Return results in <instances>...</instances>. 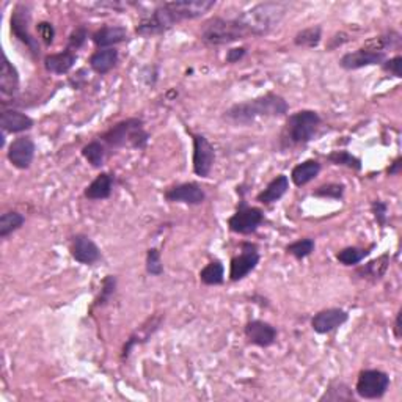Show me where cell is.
Masks as SVG:
<instances>
[{"label": "cell", "mask_w": 402, "mask_h": 402, "mask_svg": "<svg viewBox=\"0 0 402 402\" xmlns=\"http://www.w3.org/2000/svg\"><path fill=\"white\" fill-rule=\"evenodd\" d=\"M286 99L275 93H265L250 101L234 104L224 114V120L233 125L249 126L258 118H278L288 114Z\"/></svg>", "instance_id": "1"}, {"label": "cell", "mask_w": 402, "mask_h": 402, "mask_svg": "<svg viewBox=\"0 0 402 402\" xmlns=\"http://www.w3.org/2000/svg\"><path fill=\"white\" fill-rule=\"evenodd\" d=\"M320 116L314 110H299L288 116L286 123L280 134V150H294V148L305 146L314 139L320 127Z\"/></svg>", "instance_id": "2"}, {"label": "cell", "mask_w": 402, "mask_h": 402, "mask_svg": "<svg viewBox=\"0 0 402 402\" xmlns=\"http://www.w3.org/2000/svg\"><path fill=\"white\" fill-rule=\"evenodd\" d=\"M286 11L288 5L280 2H264L244 11L242 15L238 16V21L249 36H264L281 22Z\"/></svg>", "instance_id": "3"}, {"label": "cell", "mask_w": 402, "mask_h": 402, "mask_svg": "<svg viewBox=\"0 0 402 402\" xmlns=\"http://www.w3.org/2000/svg\"><path fill=\"white\" fill-rule=\"evenodd\" d=\"M148 140H150V134L145 131L141 118L123 120L101 135V141L110 150H120V148L144 150Z\"/></svg>", "instance_id": "4"}, {"label": "cell", "mask_w": 402, "mask_h": 402, "mask_svg": "<svg viewBox=\"0 0 402 402\" xmlns=\"http://www.w3.org/2000/svg\"><path fill=\"white\" fill-rule=\"evenodd\" d=\"M249 33L240 26L238 17L225 20V17L214 16L203 24L200 40L208 46H226L231 42L245 40Z\"/></svg>", "instance_id": "5"}, {"label": "cell", "mask_w": 402, "mask_h": 402, "mask_svg": "<svg viewBox=\"0 0 402 402\" xmlns=\"http://www.w3.org/2000/svg\"><path fill=\"white\" fill-rule=\"evenodd\" d=\"M176 24L178 21L175 15L171 13V10L165 2L162 5H159L157 8H154L150 15L141 17L137 27H135V33L139 36H144V38H151V36H157L169 32L173 26H176Z\"/></svg>", "instance_id": "6"}, {"label": "cell", "mask_w": 402, "mask_h": 402, "mask_svg": "<svg viewBox=\"0 0 402 402\" xmlns=\"http://www.w3.org/2000/svg\"><path fill=\"white\" fill-rule=\"evenodd\" d=\"M30 21H32V15H30V8L26 3H17L11 13L10 26L11 33H13L22 45H26L33 57H40V42L38 38H35L30 32Z\"/></svg>", "instance_id": "7"}, {"label": "cell", "mask_w": 402, "mask_h": 402, "mask_svg": "<svg viewBox=\"0 0 402 402\" xmlns=\"http://www.w3.org/2000/svg\"><path fill=\"white\" fill-rule=\"evenodd\" d=\"M264 222L263 209L249 206L245 200H240L239 206L230 219H228V228L230 231L236 234H242V236H249V234L255 233Z\"/></svg>", "instance_id": "8"}, {"label": "cell", "mask_w": 402, "mask_h": 402, "mask_svg": "<svg viewBox=\"0 0 402 402\" xmlns=\"http://www.w3.org/2000/svg\"><path fill=\"white\" fill-rule=\"evenodd\" d=\"M389 388V376L380 369H363L358 374L355 393L362 399H380Z\"/></svg>", "instance_id": "9"}, {"label": "cell", "mask_w": 402, "mask_h": 402, "mask_svg": "<svg viewBox=\"0 0 402 402\" xmlns=\"http://www.w3.org/2000/svg\"><path fill=\"white\" fill-rule=\"evenodd\" d=\"M259 252L258 247L252 242H242L240 244V253L238 256L231 259L230 264V280L231 281H240L242 278L250 274L256 269L259 264Z\"/></svg>", "instance_id": "10"}, {"label": "cell", "mask_w": 402, "mask_h": 402, "mask_svg": "<svg viewBox=\"0 0 402 402\" xmlns=\"http://www.w3.org/2000/svg\"><path fill=\"white\" fill-rule=\"evenodd\" d=\"M194 139V173L200 178H208L211 175L215 162V151L205 135L192 134Z\"/></svg>", "instance_id": "11"}, {"label": "cell", "mask_w": 402, "mask_h": 402, "mask_svg": "<svg viewBox=\"0 0 402 402\" xmlns=\"http://www.w3.org/2000/svg\"><path fill=\"white\" fill-rule=\"evenodd\" d=\"M165 200L170 203H184L189 206H198L205 203L206 194L200 184L196 183H183L165 190Z\"/></svg>", "instance_id": "12"}, {"label": "cell", "mask_w": 402, "mask_h": 402, "mask_svg": "<svg viewBox=\"0 0 402 402\" xmlns=\"http://www.w3.org/2000/svg\"><path fill=\"white\" fill-rule=\"evenodd\" d=\"M35 151H36V146L32 137L24 135V137H17L11 141L8 146V151H7V157L11 162V165L16 167V169L27 170L33 162Z\"/></svg>", "instance_id": "13"}, {"label": "cell", "mask_w": 402, "mask_h": 402, "mask_svg": "<svg viewBox=\"0 0 402 402\" xmlns=\"http://www.w3.org/2000/svg\"><path fill=\"white\" fill-rule=\"evenodd\" d=\"M167 5L175 15L176 21L181 22L206 15L209 10L214 8L215 0H178V2H167Z\"/></svg>", "instance_id": "14"}, {"label": "cell", "mask_w": 402, "mask_h": 402, "mask_svg": "<svg viewBox=\"0 0 402 402\" xmlns=\"http://www.w3.org/2000/svg\"><path fill=\"white\" fill-rule=\"evenodd\" d=\"M348 319L349 313L341 310V308H327V310L314 314L311 319V327L319 335H325V333H330L337 330L338 327L344 325L348 323Z\"/></svg>", "instance_id": "15"}, {"label": "cell", "mask_w": 402, "mask_h": 402, "mask_svg": "<svg viewBox=\"0 0 402 402\" xmlns=\"http://www.w3.org/2000/svg\"><path fill=\"white\" fill-rule=\"evenodd\" d=\"M71 256L76 259L77 263L91 265L96 264L99 259H101V250L99 247L93 242V240L85 236V234H76L71 239V247H70Z\"/></svg>", "instance_id": "16"}, {"label": "cell", "mask_w": 402, "mask_h": 402, "mask_svg": "<svg viewBox=\"0 0 402 402\" xmlns=\"http://www.w3.org/2000/svg\"><path fill=\"white\" fill-rule=\"evenodd\" d=\"M385 60H387L385 54L368 51V49L362 47V49H357V51H354V52L344 54L341 60H339V66H341L343 70L355 71V70H360V68H364V66L382 65Z\"/></svg>", "instance_id": "17"}, {"label": "cell", "mask_w": 402, "mask_h": 402, "mask_svg": "<svg viewBox=\"0 0 402 402\" xmlns=\"http://www.w3.org/2000/svg\"><path fill=\"white\" fill-rule=\"evenodd\" d=\"M244 333L249 343L258 346V348H269L277 341V329L265 320H250V323H247Z\"/></svg>", "instance_id": "18"}, {"label": "cell", "mask_w": 402, "mask_h": 402, "mask_svg": "<svg viewBox=\"0 0 402 402\" xmlns=\"http://www.w3.org/2000/svg\"><path fill=\"white\" fill-rule=\"evenodd\" d=\"M0 126L5 134H20L26 132L33 127V120L29 115L20 112V110L10 109L3 110L0 115Z\"/></svg>", "instance_id": "19"}, {"label": "cell", "mask_w": 402, "mask_h": 402, "mask_svg": "<svg viewBox=\"0 0 402 402\" xmlns=\"http://www.w3.org/2000/svg\"><path fill=\"white\" fill-rule=\"evenodd\" d=\"M91 40L99 49H109L125 42L127 40V30L123 26H106L96 30L91 35Z\"/></svg>", "instance_id": "20"}, {"label": "cell", "mask_w": 402, "mask_h": 402, "mask_svg": "<svg viewBox=\"0 0 402 402\" xmlns=\"http://www.w3.org/2000/svg\"><path fill=\"white\" fill-rule=\"evenodd\" d=\"M288 189H289V178L286 175H278L268 184V187L259 192L256 195V201L261 203L264 206L274 205V203L280 201L281 198L286 195Z\"/></svg>", "instance_id": "21"}, {"label": "cell", "mask_w": 402, "mask_h": 402, "mask_svg": "<svg viewBox=\"0 0 402 402\" xmlns=\"http://www.w3.org/2000/svg\"><path fill=\"white\" fill-rule=\"evenodd\" d=\"M388 268H389V255L388 253H383L382 256L373 259V261L362 265V268H358L355 270V275L358 278H362V280L377 283L385 277Z\"/></svg>", "instance_id": "22"}, {"label": "cell", "mask_w": 402, "mask_h": 402, "mask_svg": "<svg viewBox=\"0 0 402 402\" xmlns=\"http://www.w3.org/2000/svg\"><path fill=\"white\" fill-rule=\"evenodd\" d=\"M114 190V176L110 173H101L86 185L84 196L88 200H107Z\"/></svg>", "instance_id": "23"}, {"label": "cell", "mask_w": 402, "mask_h": 402, "mask_svg": "<svg viewBox=\"0 0 402 402\" xmlns=\"http://www.w3.org/2000/svg\"><path fill=\"white\" fill-rule=\"evenodd\" d=\"M160 323H162V318L148 319L146 324H144L137 332L132 333V335L129 337L127 341L125 343V346H123V352H121L123 360H126V358H129V355H131V352H132V349L135 348V346L148 341V338H150L153 333L159 329Z\"/></svg>", "instance_id": "24"}, {"label": "cell", "mask_w": 402, "mask_h": 402, "mask_svg": "<svg viewBox=\"0 0 402 402\" xmlns=\"http://www.w3.org/2000/svg\"><path fill=\"white\" fill-rule=\"evenodd\" d=\"M118 57H120V54L115 47L99 49V51L91 54L90 68L95 72L104 76V74L110 72L116 66V63H118Z\"/></svg>", "instance_id": "25"}, {"label": "cell", "mask_w": 402, "mask_h": 402, "mask_svg": "<svg viewBox=\"0 0 402 402\" xmlns=\"http://www.w3.org/2000/svg\"><path fill=\"white\" fill-rule=\"evenodd\" d=\"M76 60L77 55L70 51V49H66L63 52L47 55L45 59V68L47 72L61 76V74H68L72 70L74 65H76Z\"/></svg>", "instance_id": "26"}, {"label": "cell", "mask_w": 402, "mask_h": 402, "mask_svg": "<svg viewBox=\"0 0 402 402\" xmlns=\"http://www.w3.org/2000/svg\"><path fill=\"white\" fill-rule=\"evenodd\" d=\"M20 72H17L16 66L11 63L7 55L3 54L2 60V72H0V91L3 95L13 96L20 91Z\"/></svg>", "instance_id": "27"}, {"label": "cell", "mask_w": 402, "mask_h": 402, "mask_svg": "<svg viewBox=\"0 0 402 402\" xmlns=\"http://www.w3.org/2000/svg\"><path fill=\"white\" fill-rule=\"evenodd\" d=\"M320 173V164L314 159H308L305 162L295 165L293 171H291V181H293L297 187L307 185L311 183Z\"/></svg>", "instance_id": "28"}, {"label": "cell", "mask_w": 402, "mask_h": 402, "mask_svg": "<svg viewBox=\"0 0 402 402\" xmlns=\"http://www.w3.org/2000/svg\"><path fill=\"white\" fill-rule=\"evenodd\" d=\"M401 33L394 32V30H389L387 33H382L379 36H374V38L368 40L364 42V49L374 52H382L387 54V51H392V49H398L401 46Z\"/></svg>", "instance_id": "29"}, {"label": "cell", "mask_w": 402, "mask_h": 402, "mask_svg": "<svg viewBox=\"0 0 402 402\" xmlns=\"http://www.w3.org/2000/svg\"><path fill=\"white\" fill-rule=\"evenodd\" d=\"M355 396L352 388L341 380H332L327 387L325 393L320 396L319 401L325 402V401H332V402H350L354 401Z\"/></svg>", "instance_id": "30"}, {"label": "cell", "mask_w": 402, "mask_h": 402, "mask_svg": "<svg viewBox=\"0 0 402 402\" xmlns=\"http://www.w3.org/2000/svg\"><path fill=\"white\" fill-rule=\"evenodd\" d=\"M374 249L376 244H371L368 249H363V247H346V249L337 253V259L339 261V264L350 268V265L360 264L364 258L369 256V253Z\"/></svg>", "instance_id": "31"}, {"label": "cell", "mask_w": 402, "mask_h": 402, "mask_svg": "<svg viewBox=\"0 0 402 402\" xmlns=\"http://www.w3.org/2000/svg\"><path fill=\"white\" fill-rule=\"evenodd\" d=\"M200 280L201 283L208 284V286H217L222 284L225 280V268L219 259H214V261L208 263L205 268L200 272Z\"/></svg>", "instance_id": "32"}, {"label": "cell", "mask_w": 402, "mask_h": 402, "mask_svg": "<svg viewBox=\"0 0 402 402\" xmlns=\"http://www.w3.org/2000/svg\"><path fill=\"white\" fill-rule=\"evenodd\" d=\"M106 145L102 144L101 140H93L88 145H85L82 148V156L88 160V164L95 169H101L104 165V160H106Z\"/></svg>", "instance_id": "33"}, {"label": "cell", "mask_w": 402, "mask_h": 402, "mask_svg": "<svg viewBox=\"0 0 402 402\" xmlns=\"http://www.w3.org/2000/svg\"><path fill=\"white\" fill-rule=\"evenodd\" d=\"M323 40V27L314 26L297 32L294 36V45L299 47H318Z\"/></svg>", "instance_id": "34"}, {"label": "cell", "mask_w": 402, "mask_h": 402, "mask_svg": "<svg viewBox=\"0 0 402 402\" xmlns=\"http://www.w3.org/2000/svg\"><path fill=\"white\" fill-rule=\"evenodd\" d=\"M24 222H26V217L17 211H8L2 214V217H0V238L7 239L10 234L20 230Z\"/></svg>", "instance_id": "35"}, {"label": "cell", "mask_w": 402, "mask_h": 402, "mask_svg": "<svg viewBox=\"0 0 402 402\" xmlns=\"http://www.w3.org/2000/svg\"><path fill=\"white\" fill-rule=\"evenodd\" d=\"M327 160L330 164L338 165V167H348V169L354 170V171H360L362 170V160L358 159L354 154L344 150H338V151H332L329 156H327Z\"/></svg>", "instance_id": "36"}, {"label": "cell", "mask_w": 402, "mask_h": 402, "mask_svg": "<svg viewBox=\"0 0 402 402\" xmlns=\"http://www.w3.org/2000/svg\"><path fill=\"white\" fill-rule=\"evenodd\" d=\"M314 247H316V244H314V239L304 238V239L295 240V242L293 244H289L286 247V252L295 259H305L314 252Z\"/></svg>", "instance_id": "37"}, {"label": "cell", "mask_w": 402, "mask_h": 402, "mask_svg": "<svg viewBox=\"0 0 402 402\" xmlns=\"http://www.w3.org/2000/svg\"><path fill=\"white\" fill-rule=\"evenodd\" d=\"M116 277L115 275H107L104 278L102 281V286H101V293L95 299V304H93V308H99V307H104L107 305L110 299H112V295L115 294L116 291Z\"/></svg>", "instance_id": "38"}, {"label": "cell", "mask_w": 402, "mask_h": 402, "mask_svg": "<svg viewBox=\"0 0 402 402\" xmlns=\"http://www.w3.org/2000/svg\"><path fill=\"white\" fill-rule=\"evenodd\" d=\"M346 192V185L344 184H338V183H329V184H323L313 192L314 196L318 198H329V200H343Z\"/></svg>", "instance_id": "39"}, {"label": "cell", "mask_w": 402, "mask_h": 402, "mask_svg": "<svg viewBox=\"0 0 402 402\" xmlns=\"http://www.w3.org/2000/svg\"><path fill=\"white\" fill-rule=\"evenodd\" d=\"M146 272L153 277H159L164 274V264L160 259V252L157 249H150L146 252Z\"/></svg>", "instance_id": "40"}, {"label": "cell", "mask_w": 402, "mask_h": 402, "mask_svg": "<svg viewBox=\"0 0 402 402\" xmlns=\"http://www.w3.org/2000/svg\"><path fill=\"white\" fill-rule=\"evenodd\" d=\"M86 40H88V30H86L85 27L74 29L70 35V38H68L66 49H70V51H77V49L84 47Z\"/></svg>", "instance_id": "41"}, {"label": "cell", "mask_w": 402, "mask_h": 402, "mask_svg": "<svg viewBox=\"0 0 402 402\" xmlns=\"http://www.w3.org/2000/svg\"><path fill=\"white\" fill-rule=\"evenodd\" d=\"M371 212H373L374 219L379 226H387V222H388V205L385 201L382 200H374L371 203Z\"/></svg>", "instance_id": "42"}, {"label": "cell", "mask_w": 402, "mask_h": 402, "mask_svg": "<svg viewBox=\"0 0 402 402\" xmlns=\"http://www.w3.org/2000/svg\"><path fill=\"white\" fill-rule=\"evenodd\" d=\"M36 32H38V36L46 46L52 45L55 38V29L51 22H40L36 26Z\"/></svg>", "instance_id": "43"}, {"label": "cell", "mask_w": 402, "mask_h": 402, "mask_svg": "<svg viewBox=\"0 0 402 402\" xmlns=\"http://www.w3.org/2000/svg\"><path fill=\"white\" fill-rule=\"evenodd\" d=\"M382 68H383V71H385V72L393 74L394 77L401 79V77H402V71H401V68H402V57H401V55H396V57H393V59L385 60V61H383V63H382Z\"/></svg>", "instance_id": "44"}, {"label": "cell", "mask_w": 402, "mask_h": 402, "mask_svg": "<svg viewBox=\"0 0 402 402\" xmlns=\"http://www.w3.org/2000/svg\"><path fill=\"white\" fill-rule=\"evenodd\" d=\"M350 40V36L349 33H346V32H338L332 36V38L329 40V42H327V51H333V49H338L339 46H343L344 42H348Z\"/></svg>", "instance_id": "45"}, {"label": "cell", "mask_w": 402, "mask_h": 402, "mask_svg": "<svg viewBox=\"0 0 402 402\" xmlns=\"http://www.w3.org/2000/svg\"><path fill=\"white\" fill-rule=\"evenodd\" d=\"M247 54L245 47H233L226 54V63H238L239 60H242Z\"/></svg>", "instance_id": "46"}, {"label": "cell", "mask_w": 402, "mask_h": 402, "mask_svg": "<svg viewBox=\"0 0 402 402\" xmlns=\"http://www.w3.org/2000/svg\"><path fill=\"white\" fill-rule=\"evenodd\" d=\"M86 71L85 70H80V71H77V74H76V77H71L70 79V84L72 85V88L74 90H80L82 88V86L85 85V82H86Z\"/></svg>", "instance_id": "47"}, {"label": "cell", "mask_w": 402, "mask_h": 402, "mask_svg": "<svg viewBox=\"0 0 402 402\" xmlns=\"http://www.w3.org/2000/svg\"><path fill=\"white\" fill-rule=\"evenodd\" d=\"M402 169V157H398L394 160V162L388 167L387 169V173L389 176H396V175H399V171Z\"/></svg>", "instance_id": "48"}, {"label": "cell", "mask_w": 402, "mask_h": 402, "mask_svg": "<svg viewBox=\"0 0 402 402\" xmlns=\"http://www.w3.org/2000/svg\"><path fill=\"white\" fill-rule=\"evenodd\" d=\"M401 311L396 314V320H394V335L396 338H401Z\"/></svg>", "instance_id": "49"}]
</instances>
